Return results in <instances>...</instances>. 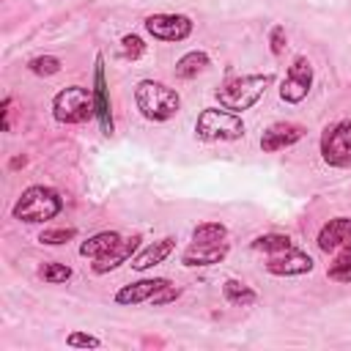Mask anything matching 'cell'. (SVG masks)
Returning a JSON list of instances; mask_svg holds the SVG:
<instances>
[{"instance_id":"1","label":"cell","mask_w":351,"mask_h":351,"mask_svg":"<svg viewBox=\"0 0 351 351\" xmlns=\"http://www.w3.org/2000/svg\"><path fill=\"white\" fill-rule=\"evenodd\" d=\"M271 82H274V74H241V77H230V80H225L214 90V99L219 101V107H225L230 112H244V110H250V107L258 104V99L269 90Z\"/></svg>"},{"instance_id":"30","label":"cell","mask_w":351,"mask_h":351,"mask_svg":"<svg viewBox=\"0 0 351 351\" xmlns=\"http://www.w3.org/2000/svg\"><path fill=\"white\" fill-rule=\"evenodd\" d=\"M11 96H3V104H0V121H3V132H11V121H8V115H11Z\"/></svg>"},{"instance_id":"21","label":"cell","mask_w":351,"mask_h":351,"mask_svg":"<svg viewBox=\"0 0 351 351\" xmlns=\"http://www.w3.org/2000/svg\"><path fill=\"white\" fill-rule=\"evenodd\" d=\"M288 247H293V241H291V236H285V233H263V236H255V239L250 241V250L266 252V255L282 252V250H288Z\"/></svg>"},{"instance_id":"26","label":"cell","mask_w":351,"mask_h":351,"mask_svg":"<svg viewBox=\"0 0 351 351\" xmlns=\"http://www.w3.org/2000/svg\"><path fill=\"white\" fill-rule=\"evenodd\" d=\"M143 52H145V41L137 33H126L121 38V55L126 60H137V58H143Z\"/></svg>"},{"instance_id":"28","label":"cell","mask_w":351,"mask_h":351,"mask_svg":"<svg viewBox=\"0 0 351 351\" xmlns=\"http://www.w3.org/2000/svg\"><path fill=\"white\" fill-rule=\"evenodd\" d=\"M285 47H288L285 27H282V25H274V27L269 30V49H271V55H274V58H280V55L285 52Z\"/></svg>"},{"instance_id":"4","label":"cell","mask_w":351,"mask_h":351,"mask_svg":"<svg viewBox=\"0 0 351 351\" xmlns=\"http://www.w3.org/2000/svg\"><path fill=\"white\" fill-rule=\"evenodd\" d=\"M247 132L239 112H230L225 107H203L195 118V134L206 143H230L241 140Z\"/></svg>"},{"instance_id":"2","label":"cell","mask_w":351,"mask_h":351,"mask_svg":"<svg viewBox=\"0 0 351 351\" xmlns=\"http://www.w3.org/2000/svg\"><path fill=\"white\" fill-rule=\"evenodd\" d=\"M134 104L145 121L165 123L181 110V96L176 88H170L159 80H140L134 85Z\"/></svg>"},{"instance_id":"7","label":"cell","mask_w":351,"mask_h":351,"mask_svg":"<svg viewBox=\"0 0 351 351\" xmlns=\"http://www.w3.org/2000/svg\"><path fill=\"white\" fill-rule=\"evenodd\" d=\"M313 77H315L313 63H310L304 55L293 58V63L288 66V71H285V77H282V82H280V99H282L285 104H299V101H304L307 93L313 90Z\"/></svg>"},{"instance_id":"8","label":"cell","mask_w":351,"mask_h":351,"mask_svg":"<svg viewBox=\"0 0 351 351\" xmlns=\"http://www.w3.org/2000/svg\"><path fill=\"white\" fill-rule=\"evenodd\" d=\"M145 33L156 41H184L192 36V19L186 14H148L145 22H143Z\"/></svg>"},{"instance_id":"15","label":"cell","mask_w":351,"mask_h":351,"mask_svg":"<svg viewBox=\"0 0 351 351\" xmlns=\"http://www.w3.org/2000/svg\"><path fill=\"white\" fill-rule=\"evenodd\" d=\"M173 250H176V239H173V236L156 239L154 244H145V247H140V250L134 252L132 269H134V271H148L151 266H159L162 261H167Z\"/></svg>"},{"instance_id":"27","label":"cell","mask_w":351,"mask_h":351,"mask_svg":"<svg viewBox=\"0 0 351 351\" xmlns=\"http://www.w3.org/2000/svg\"><path fill=\"white\" fill-rule=\"evenodd\" d=\"M66 346L69 348H99L101 346V340L96 337V335H88V332H69V337H66Z\"/></svg>"},{"instance_id":"16","label":"cell","mask_w":351,"mask_h":351,"mask_svg":"<svg viewBox=\"0 0 351 351\" xmlns=\"http://www.w3.org/2000/svg\"><path fill=\"white\" fill-rule=\"evenodd\" d=\"M228 255V244L219 241V244H192L184 250L181 255V263L184 266H214V263H222Z\"/></svg>"},{"instance_id":"17","label":"cell","mask_w":351,"mask_h":351,"mask_svg":"<svg viewBox=\"0 0 351 351\" xmlns=\"http://www.w3.org/2000/svg\"><path fill=\"white\" fill-rule=\"evenodd\" d=\"M118 241H121V233H115V230H99V233H93L90 239H85L80 244V255L96 261V258L107 255Z\"/></svg>"},{"instance_id":"13","label":"cell","mask_w":351,"mask_h":351,"mask_svg":"<svg viewBox=\"0 0 351 351\" xmlns=\"http://www.w3.org/2000/svg\"><path fill=\"white\" fill-rule=\"evenodd\" d=\"M140 236H132V239H121L107 255H101V258H96L93 263H90V269H93V274H110V271H115L118 266H123L126 261H132L134 258V252L140 250Z\"/></svg>"},{"instance_id":"25","label":"cell","mask_w":351,"mask_h":351,"mask_svg":"<svg viewBox=\"0 0 351 351\" xmlns=\"http://www.w3.org/2000/svg\"><path fill=\"white\" fill-rule=\"evenodd\" d=\"M74 236H77L74 228H44V230L38 233V241L47 244V247H60V244L71 241Z\"/></svg>"},{"instance_id":"22","label":"cell","mask_w":351,"mask_h":351,"mask_svg":"<svg viewBox=\"0 0 351 351\" xmlns=\"http://www.w3.org/2000/svg\"><path fill=\"white\" fill-rule=\"evenodd\" d=\"M225 236H228V228L222 222H200L192 230V244H219L225 241Z\"/></svg>"},{"instance_id":"11","label":"cell","mask_w":351,"mask_h":351,"mask_svg":"<svg viewBox=\"0 0 351 351\" xmlns=\"http://www.w3.org/2000/svg\"><path fill=\"white\" fill-rule=\"evenodd\" d=\"M304 134H307V129H304L302 123L277 121V123H271V126H266V129H263V134H261V151H263V154L285 151V148L296 145Z\"/></svg>"},{"instance_id":"3","label":"cell","mask_w":351,"mask_h":351,"mask_svg":"<svg viewBox=\"0 0 351 351\" xmlns=\"http://www.w3.org/2000/svg\"><path fill=\"white\" fill-rule=\"evenodd\" d=\"M60 211H63L60 192H55L52 186H44V184H33L16 197L11 217L19 222H27V225H38V222L55 219Z\"/></svg>"},{"instance_id":"31","label":"cell","mask_w":351,"mask_h":351,"mask_svg":"<svg viewBox=\"0 0 351 351\" xmlns=\"http://www.w3.org/2000/svg\"><path fill=\"white\" fill-rule=\"evenodd\" d=\"M25 162H27L25 154H22V156H14V159L8 162V170H19V167H25Z\"/></svg>"},{"instance_id":"6","label":"cell","mask_w":351,"mask_h":351,"mask_svg":"<svg viewBox=\"0 0 351 351\" xmlns=\"http://www.w3.org/2000/svg\"><path fill=\"white\" fill-rule=\"evenodd\" d=\"M321 159L329 167H351V118L337 121L321 134Z\"/></svg>"},{"instance_id":"14","label":"cell","mask_w":351,"mask_h":351,"mask_svg":"<svg viewBox=\"0 0 351 351\" xmlns=\"http://www.w3.org/2000/svg\"><path fill=\"white\" fill-rule=\"evenodd\" d=\"M348 241H351V217H335V219L324 222V228L318 230V239H315L318 250L326 255H332L335 250H340Z\"/></svg>"},{"instance_id":"12","label":"cell","mask_w":351,"mask_h":351,"mask_svg":"<svg viewBox=\"0 0 351 351\" xmlns=\"http://www.w3.org/2000/svg\"><path fill=\"white\" fill-rule=\"evenodd\" d=\"M165 285H170L167 277H145V280H137V282H129L123 288L115 291L112 302L121 304V307H134L140 302H151L156 291H162Z\"/></svg>"},{"instance_id":"29","label":"cell","mask_w":351,"mask_h":351,"mask_svg":"<svg viewBox=\"0 0 351 351\" xmlns=\"http://www.w3.org/2000/svg\"><path fill=\"white\" fill-rule=\"evenodd\" d=\"M178 296H181V288H176V285L170 282V285H165L162 291H156V293H154L151 304H154V307H162V304H167V302H176Z\"/></svg>"},{"instance_id":"20","label":"cell","mask_w":351,"mask_h":351,"mask_svg":"<svg viewBox=\"0 0 351 351\" xmlns=\"http://www.w3.org/2000/svg\"><path fill=\"white\" fill-rule=\"evenodd\" d=\"M326 277L335 282H351V241L332 252V261L326 266Z\"/></svg>"},{"instance_id":"18","label":"cell","mask_w":351,"mask_h":351,"mask_svg":"<svg viewBox=\"0 0 351 351\" xmlns=\"http://www.w3.org/2000/svg\"><path fill=\"white\" fill-rule=\"evenodd\" d=\"M222 296H225V302L233 304V307H250V304L258 302V291H255L252 285L241 282V280H233V277L222 282Z\"/></svg>"},{"instance_id":"19","label":"cell","mask_w":351,"mask_h":351,"mask_svg":"<svg viewBox=\"0 0 351 351\" xmlns=\"http://www.w3.org/2000/svg\"><path fill=\"white\" fill-rule=\"evenodd\" d=\"M208 63H211V60H208V52H206V49H192V52H186V55H181V58L176 60V77H178V80H192V77H197Z\"/></svg>"},{"instance_id":"24","label":"cell","mask_w":351,"mask_h":351,"mask_svg":"<svg viewBox=\"0 0 351 351\" xmlns=\"http://www.w3.org/2000/svg\"><path fill=\"white\" fill-rule=\"evenodd\" d=\"M38 277L49 285H60V282H69L71 280V266L60 263V261H47L41 269H38Z\"/></svg>"},{"instance_id":"10","label":"cell","mask_w":351,"mask_h":351,"mask_svg":"<svg viewBox=\"0 0 351 351\" xmlns=\"http://www.w3.org/2000/svg\"><path fill=\"white\" fill-rule=\"evenodd\" d=\"M315 266V261L299 250V247H288L282 252H274L266 258V271L274 277H299V274H310Z\"/></svg>"},{"instance_id":"5","label":"cell","mask_w":351,"mask_h":351,"mask_svg":"<svg viewBox=\"0 0 351 351\" xmlns=\"http://www.w3.org/2000/svg\"><path fill=\"white\" fill-rule=\"evenodd\" d=\"M96 115V104H93V88H82V85H69L63 90L55 93L52 99V118L63 126H77L85 123L88 118Z\"/></svg>"},{"instance_id":"23","label":"cell","mask_w":351,"mask_h":351,"mask_svg":"<svg viewBox=\"0 0 351 351\" xmlns=\"http://www.w3.org/2000/svg\"><path fill=\"white\" fill-rule=\"evenodd\" d=\"M63 69V60L55 58V55H36L27 60V71L36 74V77H52Z\"/></svg>"},{"instance_id":"9","label":"cell","mask_w":351,"mask_h":351,"mask_svg":"<svg viewBox=\"0 0 351 351\" xmlns=\"http://www.w3.org/2000/svg\"><path fill=\"white\" fill-rule=\"evenodd\" d=\"M93 104H96V121L104 137L115 134V121H112V101H110V85H107V71H104V55L96 52L93 58Z\"/></svg>"}]
</instances>
